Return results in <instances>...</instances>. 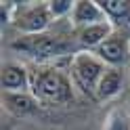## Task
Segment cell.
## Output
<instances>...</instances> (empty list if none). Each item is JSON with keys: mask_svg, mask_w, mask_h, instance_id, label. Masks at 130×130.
Wrapping results in <instances>:
<instances>
[{"mask_svg": "<svg viewBox=\"0 0 130 130\" xmlns=\"http://www.w3.org/2000/svg\"><path fill=\"white\" fill-rule=\"evenodd\" d=\"M126 74L128 71H124V67H107V71L103 74L99 86H96L94 99L101 101V103H107L111 99H116V96L124 90V86L128 82Z\"/></svg>", "mask_w": 130, "mask_h": 130, "instance_id": "6", "label": "cell"}, {"mask_svg": "<svg viewBox=\"0 0 130 130\" xmlns=\"http://www.w3.org/2000/svg\"><path fill=\"white\" fill-rule=\"evenodd\" d=\"M2 92H29V69L17 61L2 65Z\"/></svg>", "mask_w": 130, "mask_h": 130, "instance_id": "7", "label": "cell"}, {"mask_svg": "<svg viewBox=\"0 0 130 130\" xmlns=\"http://www.w3.org/2000/svg\"><path fill=\"white\" fill-rule=\"evenodd\" d=\"M113 34V25L107 21H101V23H94V25H88L82 29H76V42L82 51H96L105 40Z\"/></svg>", "mask_w": 130, "mask_h": 130, "instance_id": "8", "label": "cell"}, {"mask_svg": "<svg viewBox=\"0 0 130 130\" xmlns=\"http://www.w3.org/2000/svg\"><path fill=\"white\" fill-rule=\"evenodd\" d=\"M92 53L107 67H124L130 59V34L113 29V34Z\"/></svg>", "mask_w": 130, "mask_h": 130, "instance_id": "5", "label": "cell"}, {"mask_svg": "<svg viewBox=\"0 0 130 130\" xmlns=\"http://www.w3.org/2000/svg\"><path fill=\"white\" fill-rule=\"evenodd\" d=\"M128 84H130V69H128Z\"/></svg>", "mask_w": 130, "mask_h": 130, "instance_id": "14", "label": "cell"}, {"mask_svg": "<svg viewBox=\"0 0 130 130\" xmlns=\"http://www.w3.org/2000/svg\"><path fill=\"white\" fill-rule=\"evenodd\" d=\"M29 92L42 107H65L76 99L71 76L57 65H36L29 71Z\"/></svg>", "mask_w": 130, "mask_h": 130, "instance_id": "1", "label": "cell"}, {"mask_svg": "<svg viewBox=\"0 0 130 130\" xmlns=\"http://www.w3.org/2000/svg\"><path fill=\"white\" fill-rule=\"evenodd\" d=\"M105 71H107V65L92 51H78L69 59V76L74 80V86L88 96L96 94V86Z\"/></svg>", "mask_w": 130, "mask_h": 130, "instance_id": "3", "label": "cell"}, {"mask_svg": "<svg viewBox=\"0 0 130 130\" xmlns=\"http://www.w3.org/2000/svg\"><path fill=\"white\" fill-rule=\"evenodd\" d=\"M2 105L15 118H29L42 107L31 92H2Z\"/></svg>", "mask_w": 130, "mask_h": 130, "instance_id": "9", "label": "cell"}, {"mask_svg": "<svg viewBox=\"0 0 130 130\" xmlns=\"http://www.w3.org/2000/svg\"><path fill=\"white\" fill-rule=\"evenodd\" d=\"M99 6L113 29L130 34V0H99Z\"/></svg>", "mask_w": 130, "mask_h": 130, "instance_id": "11", "label": "cell"}, {"mask_svg": "<svg viewBox=\"0 0 130 130\" xmlns=\"http://www.w3.org/2000/svg\"><path fill=\"white\" fill-rule=\"evenodd\" d=\"M11 51L25 55L36 65H51L53 61H59L63 57H74L80 46L76 40H71L63 34L55 31H42L31 36H19L11 42Z\"/></svg>", "mask_w": 130, "mask_h": 130, "instance_id": "2", "label": "cell"}, {"mask_svg": "<svg viewBox=\"0 0 130 130\" xmlns=\"http://www.w3.org/2000/svg\"><path fill=\"white\" fill-rule=\"evenodd\" d=\"M53 21L55 19L48 11V2H31L27 6H17L13 25L21 31V36H31L48 31Z\"/></svg>", "mask_w": 130, "mask_h": 130, "instance_id": "4", "label": "cell"}, {"mask_svg": "<svg viewBox=\"0 0 130 130\" xmlns=\"http://www.w3.org/2000/svg\"><path fill=\"white\" fill-rule=\"evenodd\" d=\"M74 6H76V2H71V0H51L48 2V11H51L53 19H63L67 15H71Z\"/></svg>", "mask_w": 130, "mask_h": 130, "instance_id": "13", "label": "cell"}, {"mask_svg": "<svg viewBox=\"0 0 130 130\" xmlns=\"http://www.w3.org/2000/svg\"><path fill=\"white\" fill-rule=\"evenodd\" d=\"M101 130H130V113L126 107H111L103 120Z\"/></svg>", "mask_w": 130, "mask_h": 130, "instance_id": "12", "label": "cell"}, {"mask_svg": "<svg viewBox=\"0 0 130 130\" xmlns=\"http://www.w3.org/2000/svg\"><path fill=\"white\" fill-rule=\"evenodd\" d=\"M69 17H71V27L74 29H82V27H88V25H94V23L107 21L103 9L94 0H78Z\"/></svg>", "mask_w": 130, "mask_h": 130, "instance_id": "10", "label": "cell"}]
</instances>
